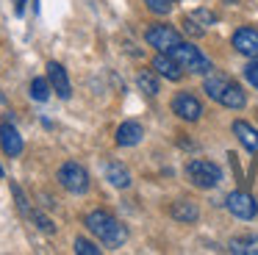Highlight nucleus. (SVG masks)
<instances>
[{
    "label": "nucleus",
    "mask_w": 258,
    "mask_h": 255,
    "mask_svg": "<svg viewBox=\"0 0 258 255\" xmlns=\"http://www.w3.org/2000/svg\"><path fill=\"white\" fill-rule=\"evenodd\" d=\"M186 177H189V183L197 186V188H214V186H219V180H222V169H219L214 161L191 158L189 164H186Z\"/></svg>",
    "instance_id": "4"
},
{
    "label": "nucleus",
    "mask_w": 258,
    "mask_h": 255,
    "mask_svg": "<svg viewBox=\"0 0 258 255\" xmlns=\"http://www.w3.org/2000/svg\"><path fill=\"white\" fill-rule=\"evenodd\" d=\"M189 17L197 22V25H203V28H208V25H214V22H217V17H214V11H208V9H195Z\"/></svg>",
    "instance_id": "22"
},
{
    "label": "nucleus",
    "mask_w": 258,
    "mask_h": 255,
    "mask_svg": "<svg viewBox=\"0 0 258 255\" xmlns=\"http://www.w3.org/2000/svg\"><path fill=\"white\" fill-rule=\"evenodd\" d=\"M106 180L111 183L114 188H128L131 186V172L125 169V164H119V161H108L106 164Z\"/></svg>",
    "instance_id": "16"
},
{
    "label": "nucleus",
    "mask_w": 258,
    "mask_h": 255,
    "mask_svg": "<svg viewBox=\"0 0 258 255\" xmlns=\"http://www.w3.org/2000/svg\"><path fill=\"white\" fill-rule=\"evenodd\" d=\"M142 136H145V128L134 119L122 122V125L117 128V144L119 147H136V144L142 142Z\"/></svg>",
    "instance_id": "13"
},
{
    "label": "nucleus",
    "mask_w": 258,
    "mask_h": 255,
    "mask_svg": "<svg viewBox=\"0 0 258 255\" xmlns=\"http://www.w3.org/2000/svg\"><path fill=\"white\" fill-rule=\"evenodd\" d=\"M47 81H50L53 92H56L61 100H70V97H73V86H70L67 70H64L58 61H50V64H47Z\"/></svg>",
    "instance_id": "10"
},
{
    "label": "nucleus",
    "mask_w": 258,
    "mask_h": 255,
    "mask_svg": "<svg viewBox=\"0 0 258 255\" xmlns=\"http://www.w3.org/2000/svg\"><path fill=\"white\" fill-rule=\"evenodd\" d=\"M73 249L78 255H100V247H97V244H92L89 238H75Z\"/></svg>",
    "instance_id": "21"
},
{
    "label": "nucleus",
    "mask_w": 258,
    "mask_h": 255,
    "mask_svg": "<svg viewBox=\"0 0 258 255\" xmlns=\"http://www.w3.org/2000/svg\"><path fill=\"white\" fill-rule=\"evenodd\" d=\"M169 216H172L175 222L191 225V222H197V216H200V208H197L195 203H189V200H178V203H172V208H169Z\"/></svg>",
    "instance_id": "15"
},
{
    "label": "nucleus",
    "mask_w": 258,
    "mask_h": 255,
    "mask_svg": "<svg viewBox=\"0 0 258 255\" xmlns=\"http://www.w3.org/2000/svg\"><path fill=\"white\" fill-rule=\"evenodd\" d=\"M50 92H53L50 81H45V78H34V81H31V97H34V100L45 103V100L50 97Z\"/></svg>",
    "instance_id": "19"
},
{
    "label": "nucleus",
    "mask_w": 258,
    "mask_h": 255,
    "mask_svg": "<svg viewBox=\"0 0 258 255\" xmlns=\"http://www.w3.org/2000/svg\"><path fill=\"white\" fill-rule=\"evenodd\" d=\"M0 177H3V166H0Z\"/></svg>",
    "instance_id": "29"
},
{
    "label": "nucleus",
    "mask_w": 258,
    "mask_h": 255,
    "mask_svg": "<svg viewBox=\"0 0 258 255\" xmlns=\"http://www.w3.org/2000/svg\"><path fill=\"white\" fill-rule=\"evenodd\" d=\"M244 78L250 81V86L258 89V61H250V64L244 67Z\"/></svg>",
    "instance_id": "26"
},
{
    "label": "nucleus",
    "mask_w": 258,
    "mask_h": 255,
    "mask_svg": "<svg viewBox=\"0 0 258 255\" xmlns=\"http://www.w3.org/2000/svg\"><path fill=\"white\" fill-rule=\"evenodd\" d=\"M136 86H139L145 94H150V97H156V94L161 92V86H158V78L153 75V72H139V75H136Z\"/></svg>",
    "instance_id": "17"
},
{
    "label": "nucleus",
    "mask_w": 258,
    "mask_h": 255,
    "mask_svg": "<svg viewBox=\"0 0 258 255\" xmlns=\"http://www.w3.org/2000/svg\"><path fill=\"white\" fill-rule=\"evenodd\" d=\"M230 252L258 255V238H233V241H230Z\"/></svg>",
    "instance_id": "18"
},
{
    "label": "nucleus",
    "mask_w": 258,
    "mask_h": 255,
    "mask_svg": "<svg viewBox=\"0 0 258 255\" xmlns=\"http://www.w3.org/2000/svg\"><path fill=\"white\" fill-rule=\"evenodd\" d=\"M28 216L36 222V227H39L42 233H47V236H50V233H56V225H53V219H47V216L42 214V211H31Z\"/></svg>",
    "instance_id": "20"
},
{
    "label": "nucleus",
    "mask_w": 258,
    "mask_h": 255,
    "mask_svg": "<svg viewBox=\"0 0 258 255\" xmlns=\"http://www.w3.org/2000/svg\"><path fill=\"white\" fill-rule=\"evenodd\" d=\"M84 225H86V230H89L97 241H103L106 247H111V249L122 247L125 238H128L125 225H119L117 216H111L108 211H100V208L89 211V214H86V219H84Z\"/></svg>",
    "instance_id": "1"
},
{
    "label": "nucleus",
    "mask_w": 258,
    "mask_h": 255,
    "mask_svg": "<svg viewBox=\"0 0 258 255\" xmlns=\"http://www.w3.org/2000/svg\"><path fill=\"white\" fill-rule=\"evenodd\" d=\"M228 211L236 216V219H252L258 214V203L252 200V194L247 192H230L228 200H225Z\"/></svg>",
    "instance_id": "7"
},
{
    "label": "nucleus",
    "mask_w": 258,
    "mask_h": 255,
    "mask_svg": "<svg viewBox=\"0 0 258 255\" xmlns=\"http://www.w3.org/2000/svg\"><path fill=\"white\" fill-rule=\"evenodd\" d=\"M203 86H206V94H208V97L217 100V103L225 105V108L239 111V108H244V105H247V94L241 92L239 83H233L228 75H222V72H217V70L206 72V81H203Z\"/></svg>",
    "instance_id": "2"
},
{
    "label": "nucleus",
    "mask_w": 258,
    "mask_h": 255,
    "mask_svg": "<svg viewBox=\"0 0 258 255\" xmlns=\"http://www.w3.org/2000/svg\"><path fill=\"white\" fill-rule=\"evenodd\" d=\"M153 70H156L161 78L172 81V83L183 78V70H180V64H178V61H175L169 53H158L156 58H153Z\"/></svg>",
    "instance_id": "12"
},
{
    "label": "nucleus",
    "mask_w": 258,
    "mask_h": 255,
    "mask_svg": "<svg viewBox=\"0 0 258 255\" xmlns=\"http://www.w3.org/2000/svg\"><path fill=\"white\" fill-rule=\"evenodd\" d=\"M145 39H147V44H150V47L158 50V53H169L175 44L183 42V39H180V33L175 31L172 25H150L145 31Z\"/></svg>",
    "instance_id": "6"
},
{
    "label": "nucleus",
    "mask_w": 258,
    "mask_h": 255,
    "mask_svg": "<svg viewBox=\"0 0 258 255\" xmlns=\"http://www.w3.org/2000/svg\"><path fill=\"white\" fill-rule=\"evenodd\" d=\"M183 31L186 33H189V36H203V33H206V28H203V25H197V22L195 20H191V17H186V20H183Z\"/></svg>",
    "instance_id": "25"
},
{
    "label": "nucleus",
    "mask_w": 258,
    "mask_h": 255,
    "mask_svg": "<svg viewBox=\"0 0 258 255\" xmlns=\"http://www.w3.org/2000/svg\"><path fill=\"white\" fill-rule=\"evenodd\" d=\"M172 111L186 122H197L203 116V103L195 97V94L180 92V94H175V100H172Z\"/></svg>",
    "instance_id": "8"
},
{
    "label": "nucleus",
    "mask_w": 258,
    "mask_h": 255,
    "mask_svg": "<svg viewBox=\"0 0 258 255\" xmlns=\"http://www.w3.org/2000/svg\"><path fill=\"white\" fill-rule=\"evenodd\" d=\"M169 55H172V58L178 61V64H180V70H183V72L206 75V72H211V70H214V61L208 58V55H203L200 50H197L195 44H189V42L175 44V47L169 50Z\"/></svg>",
    "instance_id": "3"
},
{
    "label": "nucleus",
    "mask_w": 258,
    "mask_h": 255,
    "mask_svg": "<svg viewBox=\"0 0 258 255\" xmlns=\"http://www.w3.org/2000/svg\"><path fill=\"white\" fill-rule=\"evenodd\" d=\"M233 133L239 136V142L244 144L250 153H255L258 155V131L250 125V122H244V119H236L233 122Z\"/></svg>",
    "instance_id": "14"
},
{
    "label": "nucleus",
    "mask_w": 258,
    "mask_h": 255,
    "mask_svg": "<svg viewBox=\"0 0 258 255\" xmlns=\"http://www.w3.org/2000/svg\"><path fill=\"white\" fill-rule=\"evenodd\" d=\"M233 47L247 58H258V28H239L233 33Z\"/></svg>",
    "instance_id": "9"
},
{
    "label": "nucleus",
    "mask_w": 258,
    "mask_h": 255,
    "mask_svg": "<svg viewBox=\"0 0 258 255\" xmlns=\"http://www.w3.org/2000/svg\"><path fill=\"white\" fill-rule=\"evenodd\" d=\"M145 6L153 11V14H158V17H164V14L172 11V0H145Z\"/></svg>",
    "instance_id": "23"
},
{
    "label": "nucleus",
    "mask_w": 258,
    "mask_h": 255,
    "mask_svg": "<svg viewBox=\"0 0 258 255\" xmlns=\"http://www.w3.org/2000/svg\"><path fill=\"white\" fill-rule=\"evenodd\" d=\"M58 183L67 188L70 194H86L89 192V172L78 164V161H67L58 169Z\"/></svg>",
    "instance_id": "5"
},
{
    "label": "nucleus",
    "mask_w": 258,
    "mask_h": 255,
    "mask_svg": "<svg viewBox=\"0 0 258 255\" xmlns=\"http://www.w3.org/2000/svg\"><path fill=\"white\" fill-rule=\"evenodd\" d=\"M0 147H3L6 155H12V158H17L23 153V136H20V131L14 128L12 119H6L0 125Z\"/></svg>",
    "instance_id": "11"
},
{
    "label": "nucleus",
    "mask_w": 258,
    "mask_h": 255,
    "mask_svg": "<svg viewBox=\"0 0 258 255\" xmlns=\"http://www.w3.org/2000/svg\"><path fill=\"white\" fill-rule=\"evenodd\" d=\"M12 194H14V200H17V208H20V214H25V216H28V214H31V208H28V200H25L23 188H20L17 183H12Z\"/></svg>",
    "instance_id": "24"
},
{
    "label": "nucleus",
    "mask_w": 258,
    "mask_h": 255,
    "mask_svg": "<svg viewBox=\"0 0 258 255\" xmlns=\"http://www.w3.org/2000/svg\"><path fill=\"white\" fill-rule=\"evenodd\" d=\"M12 3H14V14H17V17H23L25 3H28V0H12Z\"/></svg>",
    "instance_id": "27"
},
{
    "label": "nucleus",
    "mask_w": 258,
    "mask_h": 255,
    "mask_svg": "<svg viewBox=\"0 0 258 255\" xmlns=\"http://www.w3.org/2000/svg\"><path fill=\"white\" fill-rule=\"evenodd\" d=\"M0 103H6V97H3V92H0Z\"/></svg>",
    "instance_id": "28"
}]
</instances>
